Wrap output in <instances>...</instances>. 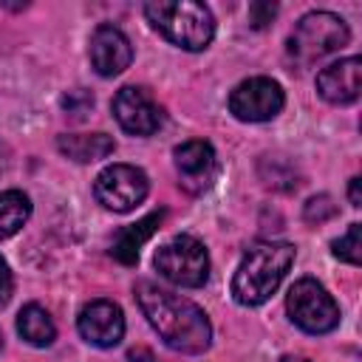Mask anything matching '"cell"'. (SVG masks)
<instances>
[{"mask_svg": "<svg viewBox=\"0 0 362 362\" xmlns=\"http://www.w3.org/2000/svg\"><path fill=\"white\" fill-rule=\"evenodd\" d=\"M11 294H14V277H11L8 263L0 257V308L11 300Z\"/></svg>", "mask_w": 362, "mask_h": 362, "instance_id": "22", "label": "cell"}, {"mask_svg": "<svg viewBox=\"0 0 362 362\" xmlns=\"http://www.w3.org/2000/svg\"><path fill=\"white\" fill-rule=\"evenodd\" d=\"M57 150L71 161L90 164V161L107 158L116 150V141L107 133H62L57 139Z\"/></svg>", "mask_w": 362, "mask_h": 362, "instance_id": "14", "label": "cell"}, {"mask_svg": "<svg viewBox=\"0 0 362 362\" xmlns=\"http://www.w3.org/2000/svg\"><path fill=\"white\" fill-rule=\"evenodd\" d=\"M17 334L34 348H48L57 339V325L42 305L28 303L17 314Z\"/></svg>", "mask_w": 362, "mask_h": 362, "instance_id": "16", "label": "cell"}, {"mask_svg": "<svg viewBox=\"0 0 362 362\" xmlns=\"http://www.w3.org/2000/svg\"><path fill=\"white\" fill-rule=\"evenodd\" d=\"M88 59L99 76H119L133 62V45L116 25H99L88 42Z\"/></svg>", "mask_w": 362, "mask_h": 362, "instance_id": "12", "label": "cell"}, {"mask_svg": "<svg viewBox=\"0 0 362 362\" xmlns=\"http://www.w3.org/2000/svg\"><path fill=\"white\" fill-rule=\"evenodd\" d=\"M280 362H311V359H305V356H294V354H286V356H280Z\"/></svg>", "mask_w": 362, "mask_h": 362, "instance_id": "25", "label": "cell"}, {"mask_svg": "<svg viewBox=\"0 0 362 362\" xmlns=\"http://www.w3.org/2000/svg\"><path fill=\"white\" fill-rule=\"evenodd\" d=\"M294 255L297 249L286 240H263V243H255L240 266L235 269V277H232V297L238 305H246V308H255V305H263L283 283L286 272L291 269L294 263Z\"/></svg>", "mask_w": 362, "mask_h": 362, "instance_id": "2", "label": "cell"}, {"mask_svg": "<svg viewBox=\"0 0 362 362\" xmlns=\"http://www.w3.org/2000/svg\"><path fill=\"white\" fill-rule=\"evenodd\" d=\"M317 93L331 105H351L362 93V59L345 57L317 74Z\"/></svg>", "mask_w": 362, "mask_h": 362, "instance_id": "13", "label": "cell"}, {"mask_svg": "<svg viewBox=\"0 0 362 362\" xmlns=\"http://www.w3.org/2000/svg\"><path fill=\"white\" fill-rule=\"evenodd\" d=\"M288 320L305 334H328L339 325V305L314 277L297 280L286 294Z\"/></svg>", "mask_w": 362, "mask_h": 362, "instance_id": "6", "label": "cell"}, {"mask_svg": "<svg viewBox=\"0 0 362 362\" xmlns=\"http://www.w3.org/2000/svg\"><path fill=\"white\" fill-rule=\"evenodd\" d=\"M144 17L167 42L184 51H204L215 37L209 6L195 0H153L144 3Z\"/></svg>", "mask_w": 362, "mask_h": 362, "instance_id": "3", "label": "cell"}, {"mask_svg": "<svg viewBox=\"0 0 362 362\" xmlns=\"http://www.w3.org/2000/svg\"><path fill=\"white\" fill-rule=\"evenodd\" d=\"M110 110H113L119 127L130 136H153L161 127V107L139 85L119 88L110 102Z\"/></svg>", "mask_w": 362, "mask_h": 362, "instance_id": "9", "label": "cell"}, {"mask_svg": "<svg viewBox=\"0 0 362 362\" xmlns=\"http://www.w3.org/2000/svg\"><path fill=\"white\" fill-rule=\"evenodd\" d=\"M173 164L181 178V187L195 195L209 189L218 178V156H215L212 144L201 141V139H189V141L178 144L173 150Z\"/></svg>", "mask_w": 362, "mask_h": 362, "instance_id": "10", "label": "cell"}, {"mask_svg": "<svg viewBox=\"0 0 362 362\" xmlns=\"http://www.w3.org/2000/svg\"><path fill=\"white\" fill-rule=\"evenodd\" d=\"M136 303L161 342L178 354H204L212 345V325L201 305L150 280L136 283Z\"/></svg>", "mask_w": 362, "mask_h": 362, "instance_id": "1", "label": "cell"}, {"mask_svg": "<svg viewBox=\"0 0 362 362\" xmlns=\"http://www.w3.org/2000/svg\"><path fill=\"white\" fill-rule=\"evenodd\" d=\"M274 14H277V6H274V3H252V6H249V23H252L255 28L269 25V23L274 20Z\"/></svg>", "mask_w": 362, "mask_h": 362, "instance_id": "21", "label": "cell"}, {"mask_svg": "<svg viewBox=\"0 0 362 362\" xmlns=\"http://www.w3.org/2000/svg\"><path fill=\"white\" fill-rule=\"evenodd\" d=\"M359 178L354 175L351 178V184H348V198H351V206H362V192H359Z\"/></svg>", "mask_w": 362, "mask_h": 362, "instance_id": "23", "label": "cell"}, {"mask_svg": "<svg viewBox=\"0 0 362 362\" xmlns=\"http://www.w3.org/2000/svg\"><path fill=\"white\" fill-rule=\"evenodd\" d=\"M93 107V96L85 90V88H74L62 96V110L71 116V119H85Z\"/></svg>", "mask_w": 362, "mask_h": 362, "instance_id": "19", "label": "cell"}, {"mask_svg": "<svg viewBox=\"0 0 362 362\" xmlns=\"http://www.w3.org/2000/svg\"><path fill=\"white\" fill-rule=\"evenodd\" d=\"M150 192V178L141 167L133 164H110L93 181L96 201L110 212H130L136 209Z\"/></svg>", "mask_w": 362, "mask_h": 362, "instance_id": "7", "label": "cell"}, {"mask_svg": "<svg viewBox=\"0 0 362 362\" xmlns=\"http://www.w3.org/2000/svg\"><path fill=\"white\" fill-rule=\"evenodd\" d=\"M76 331L93 348H113L124 337V314L113 300H90L76 317Z\"/></svg>", "mask_w": 362, "mask_h": 362, "instance_id": "11", "label": "cell"}, {"mask_svg": "<svg viewBox=\"0 0 362 362\" xmlns=\"http://www.w3.org/2000/svg\"><path fill=\"white\" fill-rule=\"evenodd\" d=\"M28 218H31V198L23 189L0 192V240L17 235Z\"/></svg>", "mask_w": 362, "mask_h": 362, "instance_id": "17", "label": "cell"}, {"mask_svg": "<svg viewBox=\"0 0 362 362\" xmlns=\"http://www.w3.org/2000/svg\"><path fill=\"white\" fill-rule=\"evenodd\" d=\"M334 215H337V206L331 204L328 195L311 198V201L305 204V209H303V218H305L308 223H322V221H328V218H334Z\"/></svg>", "mask_w": 362, "mask_h": 362, "instance_id": "20", "label": "cell"}, {"mask_svg": "<svg viewBox=\"0 0 362 362\" xmlns=\"http://www.w3.org/2000/svg\"><path fill=\"white\" fill-rule=\"evenodd\" d=\"M156 272L181 288H201L209 277V252L195 235H175L153 257Z\"/></svg>", "mask_w": 362, "mask_h": 362, "instance_id": "5", "label": "cell"}, {"mask_svg": "<svg viewBox=\"0 0 362 362\" xmlns=\"http://www.w3.org/2000/svg\"><path fill=\"white\" fill-rule=\"evenodd\" d=\"M0 348H3V334H0Z\"/></svg>", "mask_w": 362, "mask_h": 362, "instance_id": "26", "label": "cell"}, {"mask_svg": "<svg viewBox=\"0 0 362 362\" xmlns=\"http://www.w3.org/2000/svg\"><path fill=\"white\" fill-rule=\"evenodd\" d=\"M286 105V93L280 82L269 76H249L238 82L229 93V113L238 122H269Z\"/></svg>", "mask_w": 362, "mask_h": 362, "instance_id": "8", "label": "cell"}, {"mask_svg": "<svg viewBox=\"0 0 362 362\" xmlns=\"http://www.w3.org/2000/svg\"><path fill=\"white\" fill-rule=\"evenodd\" d=\"M127 359H130V362H156L147 348H133V351L127 354Z\"/></svg>", "mask_w": 362, "mask_h": 362, "instance_id": "24", "label": "cell"}, {"mask_svg": "<svg viewBox=\"0 0 362 362\" xmlns=\"http://www.w3.org/2000/svg\"><path fill=\"white\" fill-rule=\"evenodd\" d=\"M331 252H334V257H339L342 263L359 266V263H362V223H351L348 232L339 235V238L331 243Z\"/></svg>", "mask_w": 362, "mask_h": 362, "instance_id": "18", "label": "cell"}, {"mask_svg": "<svg viewBox=\"0 0 362 362\" xmlns=\"http://www.w3.org/2000/svg\"><path fill=\"white\" fill-rule=\"evenodd\" d=\"M351 40L348 23L334 11H308L297 20L288 37V59L300 68L320 62L328 54H337Z\"/></svg>", "mask_w": 362, "mask_h": 362, "instance_id": "4", "label": "cell"}, {"mask_svg": "<svg viewBox=\"0 0 362 362\" xmlns=\"http://www.w3.org/2000/svg\"><path fill=\"white\" fill-rule=\"evenodd\" d=\"M161 221H164V209H156V212L144 215L141 221H136V223L124 226V229L116 235L110 255H113L119 263H124V266H133V263L139 260V252H141L144 240H147V238H150V235L158 229V223H161Z\"/></svg>", "mask_w": 362, "mask_h": 362, "instance_id": "15", "label": "cell"}]
</instances>
